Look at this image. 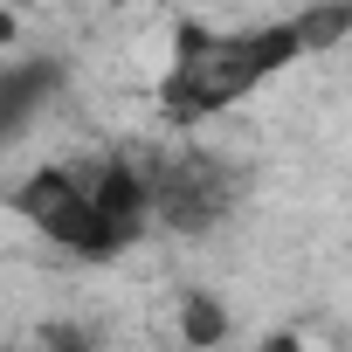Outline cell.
<instances>
[{
    "instance_id": "7a4b0ae2",
    "label": "cell",
    "mask_w": 352,
    "mask_h": 352,
    "mask_svg": "<svg viewBox=\"0 0 352 352\" xmlns=\"http://www.w3.org/2000/svg\"><path fill=\"white\" fill-rule=\"evenodd\" d=\"M8 208L42 235V242H56L69 263H118L131 242L111 228V214L97 208V194H90V173H83V159H56V166H35L28 180L8 194Z\"/></svg>"
},
{
    "instance_id": "5b68a950",
    "label": "cell",
    "mask_w": 352,
    "mask_h": 352,
    "mask_svg": "<svg viewBox=\"0 0 352 352\" xmlns=\"http://www.w3.org/2000/svg\"><path fill=\"white\" fill-rule=\"evenodd\" d=\"M297 28H304V49H311V56L345 49V42H352V0H311V8L297 14Z\"/></svg>"
},
{
    "instance_id": "277c9868",
    "label": "cell",
    "mask_w": 352,
    "mask_h": 352,
    "mask_svg": "<svg viewBox=\"0 0 352 352\" xmlns=\"http://www.w3.org/2000/svg\"><path fill=\"white\" fill-rule=\"evenodd\" d=\"M63 90V63L56 56H35V63H14L8 76H0V138H21L28 131V118L42 111V97H56Z\"/></svg>"
},
{
    "instance_id": "6da1fadb",
    "label": "cell",
    "mask_w": 352,
    "mask_h": 352,
    "mask_svg": "<svg viewBox=\"0 0 352 352\" xmlns=\"http://www.w3.org/2000/svg\"><path fill=\"white\" fill-rule=\"evenodd\" d=\"M304 56L311 49H304L297 14L290 21H263V28H214L201 14H180V21H173V42H166L159 111H166V124L187 131L201 118L235 111L242 97H256L270 76H283Z\"/></svg>"
},
{
    "instance_id": "52a82bcc",
    "label": "cell",
    "mask_w": 352,
    "mask_h": 352,
    "mask_svg": "<svg viewBox=\"0 0 352 352\" xmlns=\"http://www.w3.org/2000/svg\"><path fill=\"white\" fill-rule=\"evenodd\" d=\"M42 345H56V352H83L90 331H83V324H42Z\"/></svg>"
},
{
    "instance_id": "8992f818",
    "label": "cell",
    "mask_w": 352,
    "mask_h": 352,
    "mask_svg": "<svg viewBox=\"0 0 352 352\" xmlns=\"http://www.w3.org/2000/svg\"><path fill=\"white\" fill-rule=\"evenodd\" d=\"M180 338L187 345H221L228 338V311H221L214 290H187L180 297Z\"/></svg>"
},
{
    "instance_id": "3957f363",
    "label": "cell",
    "mask_w": 352,
    "mask_h": 352,
    "mask_svg": "<svg viewBox=\"0 0 352 352\" xmlns=\"http://www.w3.org/2000/svg\"><path fill=\"white\" fill-rule=\"evenodd\" d=\"M152 194H159V228H173V235H214V228L235 221V208H242L249 187H242L235 159L187 145V152H166L152 166Z\"/></svg>"
}]
</instances>
